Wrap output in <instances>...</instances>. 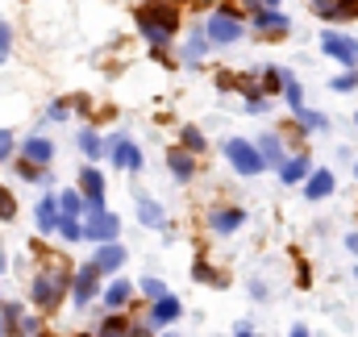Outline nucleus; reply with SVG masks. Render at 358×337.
I'll use <instances>...</instances> for the list:
<instances>
[{"mask_svg": "<svg viewBox=\"0 0 358 337\" xmlns=\"http://www.w3.org/2000/svg\"><path fill=\"white\" fill-rule=\"evenodd\" d=\"M0 271H4V254H0Z\"/></svg>", "mask_w": 358, "mask_h": 337, "instance_id": "obj_40", "label": "nucleus"}, {"mask_svg": "<svg viewBox=\"0 0 358 337\" xmlns=\"http://www.w3.org/2000/svg\"><path fill=\"white\" fill-rule=\"evenodd\" d=\"M263 4H279V0H263Z\"/></svg>", "mask_w": 358, "mask_h": 337, "instance_id": "obj_41", "label": "nucleus"}, {"mask_svg": "<svg viewBox=\"0 0 358 337\" xmlns=\"http://www.w3.org/2000/svg\"><path fill=\"white\" fill-rule=\"evenodd\" d=\"M138 217H142L146 225H163V208H159V204H150V200H142V204H138Z\"/></svg>", "mask_w": 358, "mask_h": 337, "instance_id": "obj_22", "label": "nucleus"}, {"mask_svg": "<svg viewBox=\"0 0 358 337\" xmlns=\"http://www.w3.org/2000/svg\"><path fill=\"white\" fill-rule=\"evenodd\" d=\"M225 155H229V163L242 171V175H259V171H263V155H259L250 142H242V138H229V142H225Z\"/></svg>", "mask_w": 358, "mask_h": 337, "instance_id": "obj_3", "label": "nucleus"}, {"mask_svg": "<svg viewBox=\"0 0 358 337\" xmlns=\"http://www.w3.org/2000/svg\"><path fill=\"white\" fill-rule=\"evenodd\" d=\"M355 125H358V117H355Z\"/></svg>", "mask_w": 358, "mask_h": 337, "instance_id": "obj_43", "label": "nucleus"}, {"mask_svg": "<svg viewBox=\"0 0 358 337\" xmlns=\"http://www.w3.org/2000/svg\"><path fill=\"white\" fill-rule=\"evenodd\" d=\"M321 46H325V55H334L338 63H346V67H358V42H355V38H342V34H325V38H321Z\"/></svg>", "mask_w": 358, "mask_h": 337, "instance_id": "obj_6", "label": "nucleus"}, {"mask_svg": "<svg viewBox=\"0 0 358 337\" xmlns=\"http://www.w3.org/2000/svg\"><path fill=\"white\" fill-rule=\"evenodd\" d=\"M334 192V175L329 171H317L313 179H308V200H321V196H329Z\"/></svg>", "mask_w": 358, "mask_h": 337, "instance_id": "obj_16", "label": "nucleus"}, {"mask_svg": "<svg viewBox=\"0 0 358 337\" xmlns=\"http://www.w3.org/2000/svg\"><path fill=\"white\" fill-rule=\"evenodd\" d=\"M59 229H63V238H84V225H76V221H67V217H63Z\"/></svg>", "mask_w": 358, "mask_h": 337, "instance_id": "obj_30", "label": "nucleus"}, {"mask_svg": "<svg viewBox=\"0 0 358 337\" xmlns=\"http://www.w3.org/2000/svg\"><path fill=\"white\" fill-rule=\"evenodd\" d=\"M292 337H308V329H300V325H296V329H292Z\"/></svg>", "mask_w": 358, "mask_h": 337, "instance_id": "obj_38", "label": "nucleus"}, {"mask_svg": "<svg viewBox=\"0 0 358 337\" xmlns=\"http://www.w3.org/2000/svg\"><path fill=\"white\" fill-rule=\"evenodd\" d=\"M13 217H17V204H13L8 187H0V221H13Z\"/></svg>", "mask_w": 358, "mask_h": 337, "instance_id": "obj_25", "label": "nucleus"}, {"mask_svg": "<svg viewBox=\"0 0 358 337\" xmlns=\"http://www.w3.org/2000/svg\"><path fill=\"white\" fill-rule=\"evenodd\" d=\"M4 321L17 325V321H21V308H17V304H4Z\"/></svg>", "mask_w": 358, "mask_h": 337, "instance_id": "obj_34", "label": "nucleus"}, {"mask_svg": "<svg viewBox=\"0 0 358 337\" xmlns=\"http://www.w3.org/2000/svg\"><path fill=\"white\" fill-rule=\"evenodd\" d=\"M176 317H179V300L176 296L155 300V308H150V321H155V325H167V321H176Z\"/></svg>", "mask_w": 358, "mask_h": 337, "instance_id": "obj_12", "label": "nucleus"}, {"mask_svg": "<svg viewBox=\"0 0 358 337\" xmlns=\"http://www.w3.org/2000/svg\"><path fill=\"white\" fill-rule=\"evenodd\" d=\"M80 187H84V196H88L92 208H100V204H104V175H100L96 167L80 171Z\"/></svg>", "mask_w": 358, "mask_h": 337, "instance_id": "obj_9", "label": "nucleus"}, {"mask_svg": "<svg viewBox=\"0 0 358 337\" xmlns=\"http://www.w3.org/2000/svg\"><path fill=\"white\" fill-rule=\"evenodd\" d=\"M183 146H187V150H204V134L187 125V129H183Z\"/></svg>", "mask_w": 358, "mask_h": 337, "instance_id": "obj_26", "label": "nucleus"}, {"mask_svg": "<svg viewBox=\"0 0 358 337\" xmlns=\"http://www.w3.org/2000/svg\"><path fill=\"white\" fill-rule=\"evenodd\" d=\"M200 55H204V38H192L187 42V59H200Z\"/></svg>", "mask_w": 358, "mask_h": 337, "instance_id": "obj_32", "label": "nucleus"}, {"mask_svg": "<svg viewBox=\"0 0 358 337\" xmlns=\"http://www.w3.org/2000/svg\"><path fill=\"white\" fill-rule=\"evenodd\" d=\"M238 337H250V329H242V334H238Z\"/></svg>", "mask_w": 358, "mask_h": 337, "instance_id": "obj_39", "label": "nucleus"}, {"mask_svg": "<svg viewBox=\"0 0 358 337\" xmlns=\"http://www.w3.org/2000/svg\"><path fill=\"white\" fill-rule=\"evenodd\" d=\"M255 29H259V34H283V29H287V17L275 13V8H259V13H255Z\"/></svg>", "mask_w": 358, "mask_h": 337, "instance_id": "obj_11", "label": "nucleus"}, {"mask_svg": "<svg viewBox=\"0 0 358 337\" xmlns=\"http://www.w3.org/2000/svg\"><path fill=\"white\" fill-rule=\"evenodd\" d=\"M8 155H13V134H8V129H0V163H4Z\"/></svg>", "mask_w": 358, "mask_h": 337, "instance_id": "obj_31", "label": "nucleus"}, {"mask_svg": "<svg viewBox=\"0 0 358 337\" xmlns=\"http://www.w3.org/2000/svg\"><path fill=\"white\" fill-rule=\"evenodd\" d=\"M142 292H146V296H150V300H163V296H167V292H163V283H159V279H146V283H142Z\"/></svg>", "mask_w": 358, "mask_h": 337, "instance_id": "obj_29", "label": "nucleus"}, {"mask_svg": "<svg viewBox=\"0 0 358 337\" xmlns=\"http://www.w3.org/2000/svg\"><path fill=\"white\" fill-rule=\"evenodd\" d=\"M0 337H4V321H0Z\"/></svg>", "mask_w": 358, "mask_h": 337, "instance_id": "obj_42", "label": "nucleus"}, {"mask_svg": "<svg viewBox=\"0 0 358 337\" xmlns=\"http://www.w3.org/2000/svg\"><path fill=\"white\" fill-rule=\"evenodd\" d=\"M96 275H100V266L92 262V266H80V275L71 279V296H76V304H88L92 292H96Z\"/></svg>", "mask_w": 358, "mask_h": 337, "instance_id": "obj_7", "label": "nucleus"}, {"mask_svg": "<svg viewBox=\"0 0 358 337\" xmlns=\"http://www.w3.org/2000/svg\"><path fill=\"white\" fill-rule=\"evenodd\" d=\"M171 171H176V179H192V171H196V163H192V155H183V150H171Z\"/></svg>", "mask_w": 358, "mask_h": 337, "instance_id": "obj_18", "label": "nucleus"}, {"mask_svg": "<svg viewBox=\"0 0 358 337\" xmlns=\"http://www.w3.org/2000/svg\"><path fill=\"white\" fill-rule=\"evenodd\" d=\"M8 38H13V34H8V25L0 21V59H8Z\"/></svg>", "mask_w": 358, "mask_h": 337, "instance_id": "obj_33", "label": "nucleus"}, {"mask_svg": "<svg viewBox=\"0 0 358 337\" xmlns=\"http://www.w3.org/2000/svg\"><path fill=\"white\" fill-rule=\"evenodd\" d=\"M208 38L213 42H238L242 38V25H238V17L225 8V13H213L208 17Z\"/></svg>", "mask_w": 358, "mask_h": 337, "instance_id": "obj_5", "label": "nucleus"}, {"mask_svg": "<svg viewBox=\"0 0 358 337\" xmlns=\"http://www.w3.org/2000/svg\"><path fill=\"white\" fill-rule=\"evenodd\" d=\"M63 292H67V275H63V271H46V275L34 279V304L46 308V313L63 300Z\"/></svg>", "mask_w": 358, "mask_h": 337, "instance_id": "obj_2", "label": "nucleus"}, {"mask_svg": "<svg viewBox=\"0 0 358 337\" xmlns=\"http://www.w3.org/2000/svg\"><path fill=\"white\" fill-rule=\"evenodd\" d=\"M59 204H63L67 221H71L76 213H92V204H88V200H80V192H63V200H59Z\"/></svg>", "mask_w": 358, "mask_h": 337, "instance_id": "obj_19", "label": "nucleus"}, {"mask_svg": "<svg viewBox=\"0 0 358 337\" xmlns=\"http://www.w3.org/2000/svg\"><path fill=\"white\" fill-rule=\"evenodd\" d=\"M125 334H129V329H125V321H117V317L104 321V329H100V337H125Z\"/></svg>", "mask_w": 358, "mask_h": 337, "instance_id": "obj_27", "label": "nucleus"}, {"mask_svg": "<svg viewBox=\"0 0 358 337\" xmlns=\"http://www.w3.org/2000/svg\"><path fill=\"white\" fill-rule=\"evenodd\" d=\"M355 84H358V76H342V80H334V87H338V92H350Z\"/></svg>", "mask_w": 358, "mask_h": 337, "instance_id": "obj_35", "label": "nucleus"}, {"mask_svg": "<svg viewBox=\"0 0 358 337\" xmlns=\"http://www.w3.org/2000/svg\"><path fill=\"white\" fill-rule=\"evenodd\" d=\"M259 155H263V163L279 167V159H283V150H279V138H263V142H259Z\"/></svg>", "mask_w": 358, "mask_h": 337, "instance_id": "obj_20", "label": "nucleus"}, {"mask_svg": "<svg viewBox=\"0 0 358 337\" xmlns=\"http://www.w3.org/2000/svg\"><path fill=\"white\" fill-rule=\"evenodd\" d=\"M117 229H121V221H117L113 213H104V208H92L88 221H84V238L104 242V246H108V238H117Z\"/></svg>", "mask_w": 358, "mask_h": 337, "instance_id": "obj_4", "label": "nucleus"}, {"mask_svg": "<svg viewBox=\"0 0 358 337\" xmlns=\"http://www.w3.org/2000/svg\"><path fill=\"white\" fill-rule=\"evenodd\" d=\"M108 155H113V163H117V167H125V171L142 167V155H138V146H134L129 138H117V142L108 146Z\"/></svg>", "mask_w": 358, "mask_h": 337, "instance_id": "obj_8", "label": "nucleus"}, {"mask_svg": "<svg viewBox=\"0 0 358 337\" xmlns=\"http://www.w3.org/2000/svg\"><path fill=\"white\" fill-rule=\"evenodd\" d=\"M346 246H350V250L358 254V234H350V238H346Z\"/></svg>", "mask_w": 358, "mask_h": 337, "instance_id": "obj_37", "label": "nucleus"}, {"mask_svg": "<svg viewBox=\"0 0 358 337\" xmlns=\"http://www.w3.org/2000/svg\"><path fill=\"white\" fill-rule=\"evenodd\" d=\"M242 221H246V213H242V208H225V213H213V229H217V234H234Z\"/></svg>", "mask_w": 358, "mask_h": 337, "instance_id": "obj_14", "label": "nucleus"}, {"mask_svg": "<svg viewBox=\"0 0 358 337\" xmlns=\"http://www.w3.org/2000/svg\"><path fill=\"white\" fill-rule=\"evenodd\" d=\"M125 296H129V283H121V279H117V283L104 292V304H113V308H117V304H125Z\"/></svg>", "mask_w": 358, "mask_h": 337, "instance_id": "obj_24", "label": "nucleus"}, {"mask_svg": "<svg viewBox=\"0 0 358 337\" xmlns=\"http://www.w3.org/2000/svg\"><path fill=\"white\" fill-rule=\"evenodd\" d=\"M80 146H84V150H88V155H100V150H104V146H100V138H96V134H80Z\"/></svg>", "mask_w": 358, "mask_h": 337, "instance_id": "obj_28", "label": "nucleus"}, {"mask_svg": "<svg viewBox=\"0 0 358 337\" xmlns=\"http://www.w3.org/2000/svg\"><path fill=\"white\" fill-rule=\"evenodd\" d=\"M121 262H125V250L121 246H100V254H96V266L100 271H117Z\"/></svg>", "mask_w": 358, "mask_h": 337, "instance_id": "obj_17", "label": "nucleus"}, {"mask_svg": "<svg viewBox=\"0 0 358 337\" xmlns=\"http://www.w3.org/2000/svg\"><path fill=\"white\" fill-rule=\"evenodd\" d=\"M313 8H317L321 17H329V21H338V17H358V0H313Z\"/></svg>", "mask_w": 358, "mask_h": 337, "instance_id": "obj_10", "label": "nucleus"}, {"mask_svg": "<svg viewBox=\"0 0 358 337\" xmlns=\"http://www.w3.org/2000/svg\"><path fill=\"white\" fill-rule=\"evenodd\" d=\"M176 21H179V13L171 8V4H163V0H155V4H146V8H138V25H142V34H146L155 46L171 42Z\"/></svg>", "mask_w": 358, "mask_h": 337, "instance_id": "obj_1", "label": "nucleus"}, {"mask_svg": "<svg viewBox=\"0 0 358 337\" xmlns=\"http://www.w3.org/2000/svg\"><path fill=\"white\" fill-rule=\"evenodd\" d=\"M287 84H292V80H287L279 67H267V76H263V87H267V92H279V87H287Z\"/></svg>", "mask_w": 358, "mask_h": 337, "instance_id": "obj_23", "label": "nucleus"}, {"mask_svg": "<svg viewBox=\"0 0 358 337\" xmlns=\"http://www.w3.org/2000/svg\"><path fill=\"white\" fill-rule=\"evenodd\" d=\"M283 92H287V104H296V108H300V84H287Z\"/></svg>", "mask_w": 358, "mask_h": 337, "instance_id": "obj_36", "label": "nucleus"}, {"mask_svg": "<svg viewBox=\"0 0 358 337\" xmlns=\"http://www.w3.org/2000/svg\"><path fill=\"white\" fill-rule=\"evenodd\" d=\"M304 171H308V159H292V163H283V183H300Z\"/></svg>", "mask_w": 358, "mask_h": 337, "instance_id": "obj_21", "label": "nucleus"}, {"mask_svg": "<svg viewBox=\"0 0 358 337\" xmlns=\"http://www.w3.org/2000/svg\"><path fill=\"white\" fill-rule=\"evenodd\" d=\"M55 225H63V221H59V200H50V196H46V200L38 204V229H46V234H50Z\"/></svg>", "mask_w": 358, "mask_h": 337, "instance_id": "obj_15", "label": "nucleus"}, {"mask_svg": "<svg viewBox=\"0 0 358 337\" xmlns=\"http://www.w3.org/2000/svg\"><path fill=\"white\" fill-rule=\"evenodd\" d=\"M50 155H55L50 142H42V138H29V142H25V163L42 167V163H50Z\"/></svg>", "mask_w": 358, "mask_h": 337, "instance_id": "obj_13", "label": "nucleus"}]
</instances>
